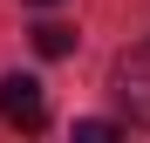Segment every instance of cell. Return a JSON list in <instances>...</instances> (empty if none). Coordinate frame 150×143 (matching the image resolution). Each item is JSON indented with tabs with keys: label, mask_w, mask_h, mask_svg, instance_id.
<instances>
[{
	"label": "cell",
	"mask_w": 150,
	"mask_h": 143,
	"mask_svg": "<svg viewBox=\"0 0 150 143\" xmlns=\"http://www.w3.org/2000/svg\"><path fill=\"white\" fill-rule=\"evenodd\" d=\"M109 89H116L123 116L150 130V41H143V48H130V55H116V68H109Z\"/></svg>",
	"instance_id": "6da1fadb"
},
{
	"label": "cell",
	"mask_w": 150,
	"mask_h": 143,
	"mask_svg": "<svg viewBox=\"0 0 150 143\" xmlns=\"http://www.w3.org/2000/svg\"><path fill=\"white\" fill-rule=\"evenodd\" d=\"M0 116H7L14 130H41L48 123V95L34 75H0Z\"/></svg>",
	"instance_id": "7a4b0ae2"
},
{
	"label": "cell",
	"mask_w": 150,
	"mask_h": 143,
	"mask_svg": "<svg viewBox=\"0 0 150 143\" xmlns=\"http://www.w3.org/2000/svg\"><path fill=\"white\" fill-rule=\"evenodd\" d=\"M34 48H41L48 61H62V55H75V27H62V20H41V27H34Z\"/></svg>",
	"instance_id": "3957f363"
},
{
	"label": "cell",
	"mask_w": 150,
	"mask_h": 143,
	"mask_svg": "<svg viewBox=\"0 0 150 143\" xmlns=\"http://www.w3.org/2000/svg\"><path fill=\"white\" fill-rule=\"evenodd\" d=\"M75 136H82V143H109V136H116V123H75Z\"/></svg>",
	"instance_id": "277c9868"
},
{
	"label": "cell",
	"mask_w": 150,
	"mask_h": 143,
	"mask_svg": "<svg viewBox=\"0 0 150 143\" xmlns=\"http://www.w3.org/2000/svg\"><path fill=\"white\" fill-rule=\"evenodd\" d=\"M34 7H55V0H34Z\"/></svg>",
	"instance_id": "5b68a950"
}]
</instances>
